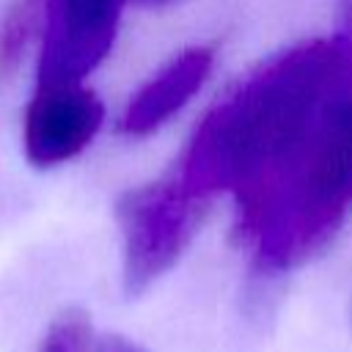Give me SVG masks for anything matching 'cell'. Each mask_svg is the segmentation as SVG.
<instances>
[{
	"mask_svg": "<svg viewBox=\"0 0 352 352\" xmlns=\"http://www.w3.org/2000/svg\"><path fill=\"white\" fill-rule=\"evenodd\" d=\"M38 352H94L91 322L82 311H63L41 338Z\"/></svg>",
	"mask_w": 352,
	"mask_h": 352,
	"instance_id": "cell-7",
	"label": "cell"
},
{
	"mask_svg": "<svg viewBox=\"0 0 352 352\" xmlns=\"http://www.w3.org/2000/svg\"><path fill=\"white\" fill-rule=\"evenodd\" d=\"M179 182L231 192L261 272L316 256L352 206V50L330 36L256 69L198 124Z\"/></svg>",
	"mask_w": 352,
	"mask_h": 352,
	"instance_id": "cell-1",
	"label": "cell"
},
{
	"mask_svg": "<svg viewBox=\"0 0 352 352\" xmlns=\"http://www.w3.org/2000/svg\"><path fill=\"white\" fill-rule=\"evenodd\" d=\"M126 0H44L33 80L88 82L110 55Z\"/></svg>",
	"mask_w": 352,
	"mask_h": 352,
	"instance_id": "cell-3",
	"label": "cell"
},
{
	"mask_svg": "<svg viewBox=\"0 0 352 352\" xmlns=\"http://www.w3.org/2000/svg\"><path fill=\"white\" fill-rule=\"evenodd\" d=\"M44 0H11L0 14V80L14 74L36 52Z\"/></svg>",
	"mask_w": 352,
	"mask_h": 352,
	"instance_id": "cell-6",
	"label": "cell"
},
{
	"mask_svg": "<svg viewBox=\"0 0 352 352\" xmlns=\"http://www.w3.org/2000/svg\"><path fill=\"white\" fill-rule=\"evenodd\" d=\"M333 38L341 41L346 50H352V0H341V3H338Z\"/></svg>",
	"mask_w": 352,
	"mask_h": 352,
	"instance_id": "cell-8",
	"label": "cell"
},
{
	"mask_svg": "<svg viewBox=\"0 0 352 352\" xmlns=\"http://www.w3.org/2000/svg\"><path fill=\"white\" fill-rule=\"evenodd\" d=\"M179 176L126 190L116 204L121 231V280L129 297L148 292L190 248L206 209Z\"/></svg>",
	"mask_w": 352,
	"mask_h": 352,
	"instance_id": "cell-2",
	"label": "cell"
},
{
	"mask_svg": "<svg viewBox=\"0 0 352 352\" xmlns=\"http://www.w3.org/2000/svg\"><path fill=\"white\" fill-rule=\"evenodd\" d=\"M94 352H146L143 346H138L135 341L124 338V336H102L94 341Z\"/></svg>",
	"mask_w": 352,
	"mask_h": 352,
	"instance_id": "cell-9",
	"label": "cell"
},
{
	"mask_svg": "<svg viewBox=\"0 0 352 352\" xmlns=\"http://www.w3.org/2000/svg\"><path fill=\"white\" fill-rule=\"evenodd\" d=\"M212 63L214 55L209 47H190L170 58L126 102L118 121L121 132L129 138H146L168 124L209 80Z\"/></svg>",
	"mask_w": 352,
	"mask_h": 352,
	"instance_id": "cell-5",
	"label": "cell"
},
{
	"mask_svg": "<svg viewBox=\"0 0 352 352\" xmlns=\"http://www.w3.org/2000/svg\"><path fill=\"white\" fill-rule=\"evenodd\" d=\"M104 124V102L88 82L33 80L19 121V146L30 168L52 170L77 160Z\"/></svg>",
	"mask_w": 352,
	"mask_h": 352,
	"instance_id": "cell-4",
	"label": "cell"
},
{
	"mask_svg": "<svg viewBox=\"0 0 352 352\" xmlns=\"http://www.w3.org/2000/svg\"><path fill=\"white\" fill-rule=\"evenodd\" d=\"M132 3H138V6H143V8H165V6H173V3H179V0H132Z\"/></svg>",
	"mask_w": 352,
	"mask_h": 352,
	"instance_id": "cell-10",
	"label": "cell"
}]
</instances>
